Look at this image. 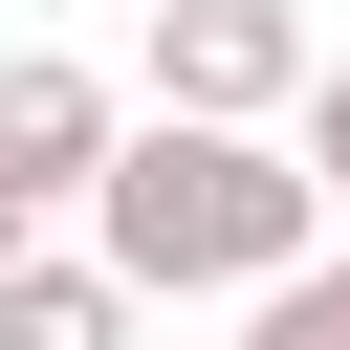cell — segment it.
Instances as JSON below:
<instances>
[{
    "mask_svg": "<svg viewBox=\"0 0 350 350\" xmlns=\"http://www.w3.org/2000/svg\"><path fill=\"white\" fill-rule=\"evenodd\" d=\"M88 241H109L153 306H241V284H284V262H306V241H350V219H328V175H306V131H284V109H153V131L109 153Z\"/></svg>",
    "mask_w": 350,
    "mask_h": 350,
    "instance_id": "obj_1",
    "label": "cell"
},
{
    "mask_svg": "<svg viewBox=\"0 0 350 350\" xmlns=\"http://www.w3.org/2000/svg\"><path fill=\"white\" fill-rule=\"evenodd\" d=\"M306 0H153V109H306Z\"/></svg>",
    "mask_w": 350,
    "mask_h": 350,
    "instance_id": "obj_2",
    "label": "cell"
},
{
    "mask_svg": "<svg viewBox=\"0 0 350 350\" xmlns=\"http://www.w3.org/2000/svg\"><path fill=\"white\" fill-rule=\"evenodd\" d=\"M0 153H22V197H44V219H66V197H109V153H131L109 66H66V44H0Z\"/></svg>",
    "mask_w": 350,
    "mask_h": 350,
    "instance_id": "obj_3",
    "label": "cell"
},
{
    "mask_svg": "<svg viewBox=\"0 0 350 350\" xmlns=\"http://www.w3.org/2000/svg\"><path fill=\"white\" fill-rule=\"evenodd\" d=\"M131 328H153V284L109 241H22L0 262V350H131Z\"/></svg>",
    "mask_w": 350,
    "mask_h": 350,
    "instance_id": "obj_4",
    "label": "cell"
},
{
    "mask_svg": "<svg viewBox=\"0 0 350 350\" xmlns=\"http://www.w3.org/2000/svg\"><path fill=\"white\" fill-rule=\"evenodd\" d=\"M241 350H350V241H306L284 284H241Z\"/></svg>",
    "mask_w": 350,
    "mask_h": 350,
    "instance_id": "obj_5",
    "label": "cell"
},
{
    "mask_svg": "<svg viewBox=\"0 0 350 350\" xmlns=\"http://www.w3.org/2000/svg\"><path fill=\"white\" fill-rule=\"evenodd\" d=\"M284 131H306V175H328V219H350V44L306 66V109H284Z\"/></svg>",
    "mask_w": 350,
    "mask_h": 350,
    "instance_id": "obj_6",
    "label": "cell"
},
{
    "mask_svg": "<svg viewBox=\"0 0 350 350\" xmlns=\"http://www.w3.org/2000/svg\"><path fill=\"white\" fill-rule=\"evenodd\" d=\"M22 241H44V197H22V153H0V262H22Z\"/></svg>",
    "mask_w": 350,
    "mask_h": 350,
    "instance_id": "obj_7",
    "label": "cell"
}]
</instances>
